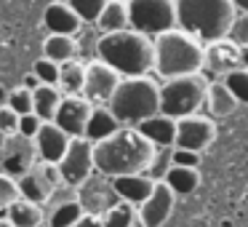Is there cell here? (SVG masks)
Instances as JSON below:
<instances>
[{
	"mask_svg": "<svg viewBox=\"0 0 248 227\" xmlns=\"http://www.w3.org/2000/svg\"><path fill=\"white\" fill-rule=\"evenodd\" d=\"M131 30L155 40L176 30V0H128Z\"/></svg>",
	"mask_w": 248,
	"mask_h": 227,
	"instance_id": "cell-7",
	"label": "cell"
},
{
	"mask_svg": "<svg viewBox=\"0 0 248 227\" xmlns=\"http://www.w3.org/2000/svg\"><path fill=\"white\" fill-rule=\"evenodd\" d=\"M0 227H14V225H11L8 219H0Z\"/></svg>",
	"mask_w": 248,
	"mask_h": 227,
	"instance_id": "cell-44",
	"label": "cell"
},
{
	"mask_svg": "<svg viewBox=\"0 0 248 227\" xmlns=\"http://www.w3.org/2000/svg\"><path fill=\"white\" fill-rule=\"evenodd\" d=\"M120 129H123V126H120V120L109 113V107H93L88 129H86V139L93 142V145H99V142L109 139L112 134H118Z\"/></svg>",
	"mask_w": 248,
	"mask_h": 227,
	"instance_id": "cell-21",
	"label": "cell"
},
{
	"mask_svg": "<svg viewBox=\"0 0 248 227\" xmlns=\"http://www.w3.org/2000/svg\"><path fill=\"white\" fill-rule=\"evenodd\" d=\"M205 67L214 70V72H219V75L224 78L227 72L243 67V49L237 43H232L230 38L208 43L205 46Z\"/></svg>",
	"mask_w": 248,
	"mask_h": 227,
	"instance_id": "cell-17",
	"label": "cell"
},
{
	"mask_svg": "<svg viewBox=\"0 0 248 227\" xmlns=\"http://www.w3.org/2000/svg\"><path fill=\"white\" fill-rule=\"evenodd\" d=\"M96 24H99V30H102V35L131 30V22H128V3H125V0H109L107 8L102 11V16H99Z\"/></svg>",
	"mask_w": 248,
	"mask_h": 227,
	"instance_id": "cell-24",
	"label": "cell"
},
{
	"mask_svg": "<svg viewBox=\"0 0 248 227\" xmlns=\"http://www.w3.org/2000/svg\"><path fill=\"white\" fill-rule=\"evenodd\" d=\"M173 200H176V195L171 193V187H168L166 182H155L152 195L139 206L141 227H160V225H166V219L171 216V211H173Z\"/></svg>",
	"mask_w": 248,
	"mask_h": 227,
	"instance_id": "cell-15",
	"label": "cell"
},
{
	"mask_svg": "<svg viewBox=\"0 0 248 227\" xmlns=\"http://www.w3.org/2000/svg\"><path fill=\"white\" fill-rule=\"evenodd\" d=\"M230 40L237 43L240 49H248V14H237L235 24L230 30Z\"/></svg>",
	"mask_w": 248,
	"mask_h": 227,
	"instance_id": "cell-36",
	"label": "cell"
},
{
	"mask_svg": "<svg viewBox=\"0 0 248 227\" xmlns=\"http://www.w3.org/2000/svg\"><path fill=\"white\" fill-rule=\"evenodd\" d=\"M75 227H104V222L99 216H91V214H83V219L78 222Z\"/></svg>",
	"mask_w": 248,
	"mask_h": 227,
	"instance_id": "cell-40",
	"label": "cell"
},
{
	"mask_svg": "<svg viewBox=\"0 0 248 227\" xmlns=\"http://www.w3.org/2000/svg\"><path fill=\"white\" fill-rule=\"evenodd\" d=\"M0 134H6V136L19 134V115L14 113L8 104L0 107Z\"/></svg>",
	"mask_w": 248,
	"mask_h": 227,
	"instance_id": "cell-37",
	"label": "cell"
},
{
	"mask_svg": "<svg viewBox=\"0 0 248 227\" xmlns=\"http://www.w3.org/2000/svg\"><path fill=\"white\" fill-rule=\"evenodd\" d=\"M176 126H179V120L168 118V115H155V118L139 123L136 129L155 147H173L176 145Z\"/></svg>",
	"mask_w": 248,
	"mask_h": 227,
	"instance_id": "cell-20",
	"label": "cell"
},
{
	"mask_svg": "<svg viewBox=\"0 0 248 227\" xmlns=\"http://www.w3.org/2000/svg\"><path fill=\"white\" fill-rule=\"evenodd\" d=\"M56 168H59V177L67 187H80L96 171V163H93V142H88L86 136L72 139L67 152H64V158L56 163Z\"/></svg>",
	"mask_w": 248,
	"mask_h": 227,
	"instance_id": "cell-8",
	"label": "cell"
},
{
	"mask_svg": "<svg viewBox=\"0 0 248 227\" xmlns=\"http://www.w3.org/2000/svg\"><path fill=\"white\" fill-rule=\"evenodd\" d=\"M83 206L78 203V198L72 200H62V203L54 206V211H51L48 216V227H75L78 222L83 219Z\"/></svg>",
	"mask_w": 248,
	"mask_h": 227,
	"instance_id": "cell-29",
	"label": "cell"
},
{
	"mask_svg": "<svg viewBox=\"0 0 248 227\" xmlns=\"http://www.w3.org/2000/svg\"><path fill=\"white\" fill-rule=\"evenodd\" d=\"M83 86H86V65H80L78 59L59 65L56 88L62 91V97H83Z\"/></svg>",
	"mask_w": 248,
	"mask_h": 227,
	"instance_id": "cell-22",
	"label": "cell"
},
{
	"mask_svg": "<svg viewBox=\"0 0 248 227\" xmlns=\"http://www.w3.org/2000/svg\"><path fill=\"white\" fill-rule=\"evenodd\" d=\"M8 107H11L19 118H22V115H30L32 113V91L24 88V86L11 88V94H8Z\"/></svg>",
	"mask_w": 248,
	"mask_h": 227,
	"instance_id": "cell-34",
	"label": "cell"
},
{
	"mask_svg": "<svg viewBox=\"0 0 248 227\" xmlns=\"http://www.w3.org/2000/svg\"><path fill=\"white\" fill-rule=\"evenodd\" d=\"M157 147L139 134V129H120L109 139L93 145V163L96 174L107 179L128 177V174H144L152 168Z\"/></svg>",
	"mask_w": 248,
	"mask_h": 227,
	"instance_id": "cell-1",
	"label": "cell"
},
{
	"mask_svg": "<svg viewBox=\"0 0 248 227\" xmlns=\"http://www.w3.org/2000/svg\"><path fill=\"white\" fill-rule=\"evenodd\" d=\"M198 163H200V152H192V150H179V147H173V152H171V166L198 168Z\"/></svg>",
	"mask_w": 248,
	"mask_h": 227,
	"instance_id": "cell-38",
	"label": "cell"
},
{
	"mask_svg": "<svg viewBox=\"0 0 248 227\" xmlns=\"http://www.w3.org/2000/svg\"><path fill=\"white\" fill-rule=\"evenodd\" d=\"M62 99L64 97H62V91L56 86H38L32 91V113L38 115L43 123H54Z\"/></svg>",
	"mask_w": 248,
	"mask_h": 227,
	"instance_id": "cell-23",
	"label": "cell"
},
{
	"mask_svg": "<svg viewBox=\"0 0 248 227\" xmlns=\"http://www.w3.org/2000/svg\"><path fill=\"white\" fill-rule=\"evenodd\" d=\"M59 184H64L62 177H59V168L40 161L19 179V193H22L24 200L40 206V203H46V200H51V195L56 193Z\"/></svg>",
	"mask_w": 248,
	"mask_h": 227,
	"instance_id": "cell-10",
	"label": "cell"
},
{
	"mask_svg": "<svg viewBox=\"0 0 248 227\" xmlns=\"http://www.w3.org/2000/svg\"><path fill=\"white\" fill-rule=\"evenodd\" d=\"M235 19L232 0H176V27L205 46L230 38Z\"/></svg>",
	"mask_w": 248,
	"mask_h": 227,
	"instance_id": "cell-3",
	"label": "cell"
},
{
	"mask_svg": "<svg viewBox=\"0 0 248 227\" xmlns=\"http://www.w3.org/2000/svg\"><path fill=\"white\" fill-rule=\"evenodd\" d=\"M221 83L230 88L232 97L240 104H248V67H237V70L227 72V75L221 78Z\"/></svg>",
	"mask_w": 248,
	"mask_h": 227,
	"instance_id": "cell-32",
	"label": "cell"
},
{
	"mask_svg": "<svg viewBox=\"0 0 248 227\" xmlns=\"http://www.w3.org/2000/svg\"><path fill=\"white\" fill-rule=\"evenodd\" d=\"M22 86H24V88H30V91H35V88L40 86V81H38V78L32 75V72H30V75L24 78V83H22Z\"/></svg>",
	"mask_w": 248,
	"mask_h": 227,
	"instance_id": "cell-41",
	"label": "cell"
},
{
	"mask_svg": "<svg viewBox=\"0 0 248 227\" xmlns=\"http://www.w3.org/2000/svg\"><path fill=\"white\" fill-rule=\"evenodd\" d=\"M109 0H67V6L80 16L83 24H96Z\"/></svg>",
	"mask_w": 248,
	"mask_h": 227,
	"instance_id": "cell-31",
	"label": "cell"
},
{
	"mask_svg": "<svg viewBox=\"0 0 248 227\" xmlns=\"http://www.w3.org/2000/svg\"><path fill=\"white\" fill-rule=\"evenodd\" d=\"M208 86L203 75H182L171 78L160 86V115L173 120L198 115V110L208 102Z\"/></svg>",
	"mask_w": 248,
	"mask_h": 227,
	"instance_id": "cell-6",
	"label": "cell"
},
{
	"mask_svg": "<svg viewBox=\"0 0 248 227\" xmlns=\"http://www.w3.org/2000/svg\"><path fill=\"white\" fill-rule=\"evenodd\" d=\"M232 6L237 14H248V0H232Z\"/></svg>",
	"mask_w": 248,
	"mask_h": 227,
	"instance_id": "cell-42",
	"label": "cell"
},
{
	"mask_svg": "<svg viewBox=\"0 0 248 227\" xmlns=\"http://www.w3.org/2000/svg\"><path fill=\"white\" fill-rule=\"evenodd\" d=\"M96 59L109 65L120 78H144L155 70V43L136 30L109 32L96 40Z\"/></svg>",
	"mask_w": 248,
	"mask_h": 227,
	"instance_id": "cell-2",
	"label": "cell"
},
{
	"mask_svg": "<svg viewBox=\"0 0 248 227\" xmlns=\"http://www.w3.org/2000/svg\"><path fill=\"white\" fill-rule=\"evenodd\" d=\"M43 24L51 35H78L83 27L80 16L67 6V0H54V3H48V8H46V14H43Z\"/></svg>",
	"mask_w": 248,
	"mask_h": 227,
	"instance_id": "cell-18",
	"label": "cell"
},
{
	"mask_svg": "<svg viewBox=\"0 0 248 227\" xmlns=\"http://www.w3.org/2000/svg\"><path fill=\"white\" fill-rule=\"evenodd\" d=\"M216 136V126L214 120L203 118V115H189L182 118L176 126V145L179 150H192V152H203L205 147L214 142Z\"/></svg>",
	"mask_w": 248,
	"mask_h": 227,
	"instance_id": "cell-14",
	"label": "cell"
},
{
	"mask_svg": "<svg viewBox=\"0 0 248 227\" xmlns=\"http://www.w3.org/2000/svg\"><path fill=\"white\" fill-rule=\"evenodd\" d=\"M19 198H22V193H19V179L8 177V174H0V211H8Z\"/></svg>",
	"mask_w": 248,
	"mask_h": 227,
	"instance_id": "cell-33",
	"label": "cell"
},
{
	"mask_svg": "<svg viewBox=\"0 0 248 227\" xmlns=\"http://www.w3.org/2000/svg\"><path fill=\"white\" fill-rule=\"evenodd\" d=\"M155 72L160 78H182V75H200L205 67V43L187 35L184 30L157 35L155 40Z\"/></svg>",
	"mask_w": 248,
	"mask_h": 227,
	"instance_id": "cell-4",
	"label": "cell"
},
{
	"mask_svg": "<svg viewBox=\"0 0 248 227\" xmlns=\"http://www.w3.org/2000/svg\"><path fill=\"white\" fill-rule=\"evenodd\" d=\"M70 136L64 134V131L59 129L56 123H43L38 131V136H35V147H38V158L43 163H51V166H56V163L64 158L67 147H70Z\"/></svg>",
	"mask_w": 248,
	"mask_h": 227,
	"instance_id": "cell-16",
	"label": "cell"
},
{
	"mask_svg": "<svg viewBox=\"0 0 248 227\" xmlns=\"http://www.w3.org/2000/svg\"><path fill=\"white\" fill-rule=\"evenodd\" d=\"M32 75L40 81V86H56V83H59V65L43 56V59L35 62Z\"/></svg>",
	"mask_w": 248,
	"mask_h": 227,
	"instance_id": "cell-35",
	"label": "cell"
},
{
	"mask_svg": "<svg viewBox=\"0 0 248 227\" xmlns=\"http://www.w3.org/2000/svg\"><path fill=\"white\" fill-rule=\"evenodd\" d=\"M205 104H208V110L216 115V118H224V115L235 113L240 102H237V99L232 97L230 88L219 81V83H211V86H208V102H205Z\"/></svg>",
	"mask_w": 248,
	"mask_h": 227,
	"instance_id": "cell-28",
	"label": "cell"
},
{
	"mask_svg": "<svg viewBox=\"0 0 248 227\" xmlns=\"http://www.w3.org/2000/svg\"><path fill=\"white\" fill-rule=\"evenodd\" d=\"M123 78L112 70L109 65H104L102 59H93L86 65V86H83V99L93 104V107H109L115 91H118Z\"/></svg>",
	"mask_w": 248,
	"mask_h": 227,
	"instance_id": "cell-9",
	"label": "cell"
},
{
	"mask_svg": "<svg viewBox=\"0 0 248 227\" xmlns=\"http://www.w3.org/2000/svg\"><path fill=\"white\" fill-rule=\"evenodd\" d=\"M91 113H93V104L83 97H64L56 110V118L54 123L64 131L70 139H80L86 136V129H88V120H91Z\"/></svg>",
	"mask_w": 248,
	"mask_h": 227,
	"instance_id": "cell-13",
	"label": "cell"
},
{
	"mask_svg": "<svg viewBox=\"0 0 248 227\" xmlns=\"http://www.w3.org/2000/svg\"><path fill=\"white\" fill-rule=\"evenodd\" d=\"M43 56L56 65L78 59V40L72 35H48L43 40Z\"/></svg>",
	"mask_w": 248,
	"mask_h": 227,
	"instance_id": "cell-25",
	"label": "cell"
},
{
	"mask_svg": "<svg viewBox=\"0 0 248 227\" xmlns=\"http://www.w3.org/2000/svg\"><path fill=\"white\" fill-rule=\"evenodd\" d=\"M40 126H43V120H40L35 113L22 115V118H19V134L27 136V139H35V136H38V131H40Z\"/></svg>",
	"mask_w": 248,
	"mask_h": 227,
	"instance_id": "cell-39",
	"label": "cell"
},
{
	"mask_svg": "<svg viewBox=\"0 0 248 227\" xmlns=\"http://www.w3.org/2000/svg\"><path fill=\"white\" fill-rule=\"evenodd\" d=\"M6 219L14 227H40L43 225V209L38 203H30V200L19 198L11 209L6 211Z\"/></svg>",
	"mask_w": 248,
	"mask_h": 227,
	"instance_id": "cell-27",
	"label": "cell"
},
{
	"mask_svg": "<svg viewBox=\"0 0 248 227\" xmlns=\"http://www.w3.org/2000/svg\"><path fill=\"white\" fill-rule=\"evenodd\" d=\"M78 203L83 206L86 214L102 219L112 206L120 203V198H118V193H115V187H112V179L102 177V174H93L91 179H86V182L78 187Z\"/></svg>",
	"mask_w": 248,
	"mask_h": 227,
	"instance_id": "cell-11",
	"label": "cell"
},
{
	"mask_svg": "<svg viewBox=\"0 0 248 227\" xmlns=\"http://www.w3.org/2000/svg\"><path fill=\"white\" fill-rule=\"evenodd\" d=\"M163 182L171 187L173 195H189L198 190L200 184V174L198 168H182V166H171L163 177Z\"/></svg>",
	"mask_w": 248,
	"mask_h": 227,
	"instance_id": "cell-26",
	"label": "cell"
},
{
	"mask_svg": "<svg viewBox=\"0 0 248 227\" xmlns=\"http://www.w3.org/2000/svg\"><path fill=\"white\" fill-rule=\"evenodd\" d=\"M112 187L123 203L141 206L152 195V190H155V179L147 177V174H128V177L112 179Z\"/></svg>",
	"mask_w": 248,
	"mask_h": 227,
	"instance_id": "cell-19",
	"label": "cell"
},
{
	"mask_svg": "<svg viewBox=\"0 0 248 227\" xmlns=\"http://www.w3.org/2000/svg\"><path fill=\"white\" fill-rule=\"evenodd\" d=\"M0 158H3V174H8V177H14V179H22L24 174L40 161L35 139H27V136H22V134L6 136Z\"/></svg>",
	"mask_w": 248,
	"mask_h": 227,
	"instance_id": "cell-12",
	"label": "cell"
},
{
	"mask_svg": "<svg viewBox=\"0 0 248 227\" xmlns=\"http://www.w3.org/2000/svg\"><path fill=\"white\" fill-rule=\"evenodd\" d=\"M109 113L125 129H136L139 123L160 115V86L152 78H123L109 102Z\"/></svg>",
	"mask_w": 248,
	"mask_h": 227,
	"instance_id": "cell-5",
	"label": "cell"
},
{
	"mask_svg": "<svg viewBox=\"0 0 248 227\" xmlns=\"http://www.w3.org/2000/svg\"><path fill=\"white\" fill-rule=\"evenodd\" d=\"M102 222H104V227H136L139 211H136V206L120 200L118 206H112V209L102 216Z\"/></svg>",
	"mask_w": 248,
	"mask_h": 227,
	"instance_id": "cell-30",
	"label": "cell"
},
{
	"mask_svg": "<svg viewBox=\"0 0 248 227\" xmlns=\"http://www.w3.org/2000/svg\"><path fill=\"white\" fill-rule=\"evenodd\" d=\"M8 94H11V91H8L6 86H0V107H3V104H8Z\"/></svg>",
	"mask_w": 248,
	"mask_h": 227,
	"instance_id": "cell-43",
	"label": "cell"
}]
</instances>
